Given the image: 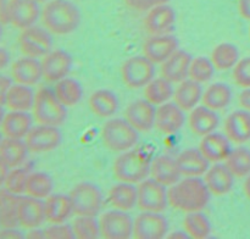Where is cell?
I'll return each instance as SVG.
<instances>
[{
  "instance_id": "1",
  "label": "cell",
  "mask_w": 250,
  "mask_h": 239,
  "mask_svg": "<svg viewBox=\"0 0 250 239\" xmlns=\"http://www.w3.org/2000/svg\"><path fill=\"white\" fill-rule=\"evenodd\" d=\"M168 204L182 212L202 211L209 204L211 193L200 177H186L167 190Z\"/></svg>"
},
{
  "instance_id": "2",
  "label": "cell",
  "mask_w": 250,
  "mask_h": 239,
  "mask_svg": "<svg viewBox=\"0 0 250 239\" xmlns=\"http://www.w3.org/2000/svg\"><path fill=\"white\" fill-rule=\"evenodd\" d=\"M42 21L50 33L67 36L81 24V12L70 0H50L42 10Z\"/></svg>"
},
{
  "instance_id": "3",
  "label": "cell",
  "mask_w": 250,
  "mask_h": 239,
  "mask_svg": "<svg viewBox=\"0 0 250 239\" xmlns=\"http://www.w3.org/2000/svg\"><path fill=\"white\" fill-rule=\"evenodd\" d=\"M102 140L115 153L131 150L138 141V131L126 119H111L103 126Z\"/></svg>"
},
{
  "instance_id": "4",
  "label": "cell",
  "mask_w": 250,
  "mask_h": 239,
  "mask_svg": "<svg viewBox=\"0 0 250 239\" xmlns=\"http://www.w3.org/2000/svg\"><path fill=\"white\" fill-rule=\"evenodd\" d=\"M33 115L41 124L59 127L67 119V109L58 99L54 90L41 88L34 98Z\"/></svg>"
},
{
  "instance_id": "5",
  "label": "cell",
  "mask_w": 250,
  "mask_h": 239,
  "mask_svg": "<svg viewBox=\"0 0 250 239\" xmlns=\"http://www.w3.org/2000/svg\"><path fill=\"white\" fill-rule=\"evenodd\" d=\"M150 161L137 150L124 151L114 162V175L120 182L136 184L150 175Z\"/></svg>"
},
{
  "instance_id": "6",
  "label": "cell",
  "mask_w": 250,
  "mask_h": 239,
  "mask_svg": "<svg viewBox=\"0 0 250 239\" xmlns=\"http://www.w3.org/2000/svg\"><path fill=\"white\" fill-rule=\"evenodd\" d=\"M68 195L77 216H97L103 207V193L94 183H78Z\"/></svg>"
},
{
  "instance_id": "7",
  "label": "cell",
  "mask_w": 250,
  "mask_h": 239,
  "mask_svg": "<svg viewBox=\"0 0 250 239\" xmlns=\"http://www.w3.org/2000/svg\"><path fill=\"white\" fill-rule=\"evenodd\" d=\"M121 77L128 88H144L155 77V63L146 55L132 56L122 63Z\"/></svg>"
},
{
  "instance_id": "8",
  "label": "cell",
  "mask_w": 250,
  "mask_h": 239,
  "mask_svg": "<svg viewBox=\"0 0 250 239\" xmlns=\"http://www.w3.org/2000/svg\"><path fill=\"white\" fill-rule=\"evenodd\" d=\"M138 201L137 205L142 211L163 212L168 205L166 185L161 184L154 178H146L137 187Z\"/></svg>"
},
{
  "instance_id": "9",
  "label": "cell",
  "mask_w": 250,
  "mask_h": 239,
  "mask_svg": "<svg viewBox=\"0 0 250 239\" xmlns=\"http://www.w3.org/2000/svg\"><path fill=\"white\" fill-rule=\"evenodd\" d=\"M19 45L22 53L31 58H42L50 53L53 48V38L48 29L31 26L22 29L19 36Z\"/></svg>"
},
{
  "instance_id": "10",
  "label": "cell",
  "mask_w": 250,
  "mask_h": 239,
  "mask_svg": "<svg viewBox=\"0 0 250 239\" xmlns=\"http://www.w3.org/2000/svg\"><path fill=\"white\" fill-rule=\"evenodd\" d=\"M100 233L106 239H128L133 236V219L122 210H110L99 219Z\"/></svg>"
},
{
  "instance_id": "11",
  "label": "cell",
  "mask_w": 250,
  "mask_h": 239,
  "mask_svg": "<svg viewBox=\"0 0 250 239\" xmlns=\"http://www.w3.org/2000/svg\"><path fill=\"white\" fill-rule=\"evenodd\" d=\"M167 232L168 222L161 212L143 211L133 219V237L137 239H161Z\"/></svg>"
},
{
  "instance_id": "12",
  "label": "cell",
  "mask_w": 250,
  "mask_h": 239,
  "mask_svg": "<svg viewBox=\"0 0 250 239\" xmlns=\"http://www.w3.org/2000/svg\"><path fill=\"white\" fill-rule=\"evenodd\" d=\"M61 140L62 136L59 131V127L41 123L37 127H32L24 138L28 150L34 154H44L55 150L60 145Z\"/></svg>"
},
{
  "instance_id": "13",
  "label": "cell",
  "mask_w": 250,
  "mask_h": 239,
  "mask_svg": "<svg viewBox=\"0 0 250 239\" xmlns=\"http://www.w3.org/2000/svg\"><path fill=\"white\" fill-rule=\"evenodd\" d=\"M144 27L150 36L172 33L176 27V11L168 4L158 5L148 11Z\"/></svg>"
},
{
  "instance_id": "14",
  "label": "cell",
  "mask_w": 250,
  "mask_h": 239,
  "mask_svg": "<svg viewBox=\"0 0 250 239\" xmlns=\"http://www.w3.org/2000/svg\"><path fill=\"white\" fill-rule=\"evenodd\" d=\"M155 105L144 98L132 101L127 106L125 119L138 132H149L155 127Z\"/></svg>"
},
{
  "instance_id": "15",
  "label": "cell",
  "mask_w": 250,
  "mask_h": 239,
  "mask_svg": "<svg viewBox=\"0 0 250 239\" xmlns=\"http://www.w3.org/2000/svg\"><path fill=\"white\" fill-rule=\"evenodd\" d=\"M42 70L43 77L49 82H59L62 78L67 77L68 72L72 68V56L65 50H51L43 56Z\"/></svg>"
},
{
  "instance_id": "16",
  "label": "cell",
  "mask_w": 250,
  "mask_h": 239,
  "mask_svg": "<svg viewBox=\"0 0 250 239\" xmlns=\"http://www.w3.org/2000/svg\"><path fill=\"white\" fill-rule=\"evenodd\" d=\"M177 49V38L171 33L150 36L143 44V54L154 63H163Z\"/></svg>"
},
{
  "instance_id": "17",
  "label": "cell",
  "mask_w": 250,
  "mask_h": 239,
  "mask_svg": "<svg viewBox=\"0 0 250 239\" xmlns=\"http://www.w3.org/2000/svg\"><path fill=\"white\" fill-rule=\"evenodd\" d=\"M186 122L185 111L173 102H164L156 109L155 127L164 134H175Z\"/></svg>"
},
{
  "instance_id": "18",
  "label": "cell",
  "mask_w": 250,
  "mask_h": 239,
  "mask_svg": "<svg viewBox=\"0 0 250 239\" xmlns=\"http://www.w3.org/2000/svg\"><path fill=\"white\" fill-rule=\"evenodd\" d=\"M45 219V207L43 200L31 195L21 197L19 202L20 226L27 229H34L38 228Z\"/></svg>"
},
{
  "instance_id": "19",
  "label": "cell",
  "mask_w": 250,
  "mask_h": 239,
  "mask_svg": "<svg viewBox=\"0 0 250 239\" xmlns=\"http://www.w3.org/2000/svg\"><path fill=\"white\" fill-rule=\"evenodd\" d=\"M204 182L211 194L221 197L229 194L233 189L234 176L226 163L216 162L208 168L204 175Z\"/></svg>"
},
{
  "instance_id": "20",
  "label": "cell",
  "mask_w": 250,
  "mask_h": 239,
  "mask_svg": "<svg viewBox=\"0 0 250 239\" xmlns=\"http://www.w3.org/2000/svg\"><path fill=\"white\" fill-rule=\"evenodd\" d=\"M199 150L209 160V162H221L227 159L231 153V140L226 134L211 132L202 138Z\"/></svg>"
},
{
  "instance_id": "21",
  "label": "cell",
  "mask_w": 250,
  "mask_h": 239,
  "mask_svg": "<svg viewBox=\"0 0 250 239\" xmlns=\"http://www.w3.org/2000/svg\"><path fill=\"white\" fill-rule=\"evenodd\" d=\"M225 134L236 144H244L250 140V111L246 109L236 110L225 120Z\"/></svg>"
},
{
  "instance_id": "22",
  "label": "cell",
  "mask_w": 250,
  "mask_h": 239,
  "mask_svg": "<svg viewBox=\"0 0 250 239\" xmlns=\"http://www.w3.org/2000/svg\"><path fill=\"white\" fill-rule=\"evenodd\" d=\"M192 56L185 50L177 49L167 60L161 63V75L171 83H181L187 80Z\"/></svg>"
},
{
  "instance_id": "23",
  "label": "cell",
  "mask_w": 250,
  "mask_h": 239,
  "mask_svg": "<svg viewBox=\"0 0 250 239\" xmlns=\"http://www.w3.org/2000/svg\"><path fill=\"white\" fill-rule=\"evenodd\" d=\"M11 77L15 82L20 83V84H37L43 77L42 62L31 56L19 59L11 66Z\"/></svg>"
},
{
  "instance_id": "24",
  "label": "cell",
  "mask_w": 250,
  "mask_h": 239,
  "mask_svg": "<svg viewBox=\"0 0 250 239\" xmlns=\"http://www.w3.org/2000/svg\"><path fill=\"white\" fill-rule=\"evenodd\" d=\"M188 124L193 133L204 137L216 131L220 124V119L215 110L203 105V106H195L194 109L190 110Z\"/></svg>"
},
{
  "instance_id": "25",
  "label": "cell",
  "mask_w": 250,
  "mask_h": 239,
  "mask_svg": "<svg viewBox=\"0 0 250 239\" xmlns=\"http://www.w3.org/2000/svg\"><path fill=\"white\" fill-rule=\"evenodd\" d=\"M181 175L185 177H200L209 168V160L199 150V148H189L183 150L176 159Z\"/></svg>"
},
{
  "instance_id": "26",
  "label": "cell",
  "mask_w": 250,
  "mask_h": 239,
  "mask_svg": "<svg viewBox=\"0 0 250 239\" xmlns=\"http://www.w3.org/2000/svg\"><path fill=\"white\" fill-rule=\"evenodd\" d=\"M150 175L154 179L166 187L176 184L181 179V171L176 159L167 155H160L154 159L150 165Z\"/></svg>"
},
{
  "instance_id": "27",
  "label": "cell",
  "mask_w": 250,
  "mask_h": 239,
  "mask_svg": "<svg viewBox=\"0 0 250 239\" xmlns=\"http://www.w3.org/2000/svg\"><path fill=\"white\" fill-rule=\"evenodd\" d=\"M33 120L27 111H11L5 114L1 132L6 138L23 139L31 131Z\"/></svg>"
},
{
  "instance_id": "28",
  "label": "cell",
  "mask_w": 250,
  "mask_h": 239,
  "mask_svg": "<svg viewBox=\"0 0 250 239\" xmlns=\"http://www.w3.org/2000/svg\"><path fill=\"white\" fill-rule=\"evenodd\" d=\"M45 219L50 223H63L73 214L70 195L50 194L44 201Z\"/></svg>"
},
{
  "instance_id": "29",
  "label": "cell",
  "mask_w": 250,
  "mask_h": 239,
  "mask_svg": "<svg viewBox=\"0 0 250 239\" xmlns=\"http://www.w3.org/2000/svg\"><path fill=\"white\" fill-rule=\"evenodd\" d=\"M203 98L202 84L193 80H185L178 83L173 93V101L177 104L183 111H190L198 106Z\"/></svg>"
},
{
  "instance_id": "30",
  "label": "cell",
  "mask_w": 250,
  "mask_h": 239,
  "mask_svg": "<svg viewBox=\"0 0 250 239\" xmlns=\"http://www.w3.org/2000/svg\"><path fill=\"white\" fill-rule=\"evenodd\" d=\"M21 195L9 192L6 188L0 189V224L2 228H17L19 222V202Z\"/></svg>"
},
{
  "instance_id": "31",
  "label": "cell",
  "mask_w": 250,
  "mask_h": 239,
  "mask_svg": "<svg viewBox=\"0 0 250 239\" xmlns=\"http://www.w3.org/2000/svg\"><path fill=\"white\" fill-rule=\"evenodd\" d=\"M119 98L109 89H98L89 97L90 110L102 119L114 116L119 110Z\"/></svg>"
},
{
  "instance_id": "32",
  "label": "cell",
  "mask_w": 250,
  "mask_h": 239,
  "mask_svg": "<svg viewBox=\"0 0 250 239\" xmlns=\"http://www.w3.org/2000/svg\"><path fill=\"white\" fill-rule=\"evenodd\" d=\"M107 199L114 209L129 211L138 201V190L132 183L120 182L110 189Z\"/></svg>"
},
{
  "instance_id": "33",
  "label": "cell",
  "mask_w": 250,
  "mask_h": 239,
  "mask_svg": "<svg viewBox=\"0 0 250 239\" xmlns=\"http://www.w3.org/2000/svg\"><path fill=\"white\" fill-rule=\"evenodd\" d=\"M34 98L36 94L29 88V85L24 84H12L5 98V105L11 111H27L33 109Z\"/></svg>"
},
{
  "instance_id": "34",
  "label": "cell",
  "mask_w": 250,
  "mask_h": 239,
  "mask_svg": "<svg viewBox=\"0 0 250 239\" xmlns=\"http://www.w3.org/2000/svg\"><path fill=\"white\" fill-rule=\"evenodd\" d=\"M39 16H42V12L38 2L34 0H20L12 12L10 23L16 28L24 29L34 26L36 22L38 21Z\"/></svg>"
},
{
  "instance_id": "35",
  "label": "cell",
  "mask_w": 250,
  "mask_h": 239,
  "mask_svg": "<svg viewBox=\"0 0 250 239\" xmlns=\"http://www.w3.org/2000/svg\"><path fill=\"white\" fill-rule=\"evenodd\" d=\"M28 146L22 139L6 138L0 144V158L9 165L10 168L19 167L26 160L28 154Z\"/></svg>"
},
{
  "instance_id": "36",
  "label": "cell",
  "mask_w": 250,
  "mask_h": 239,
  "mask_svg": "<svg viewBox=\"0 0 250 239\" xmlns=\"http://www.w3.org/2000/svg\"><path fill=\"white\" fill-rule=\"evenodd\" d=\"M202 101L203 105L215 110V111L226 109L232 101L231 88L222 82L212 83L203 93Z\"/></svg>"
},
{
  "instance_id": "37",
  "label": "cell",
  "mask_w": 250,
  "mask_h": 239,
  "mask_svg": "<svg viewBox=\"0 0 250 239\" xmlns=\"http://www.w3.org/2000/svg\"><path fill=\"white\" fill-rule=\"evenodd\" d=\"M172 83L165 77L154 78L144 87V98L153 105L167 102L173 97Z\"/></svg>"
},
{
  "instance_id": "38",
  "label": "cell",
  "mask_w": 250,
  "mask_h": 239,
  "mask_svg": "<svg viewBox=\"0 0 250 239\" xmlns=\"http://www.w3.org/2000/svg\"><path fill=\"white\" fill-rule=\"evenodd\" d=\"M54 92H55L58 99L66 107L77 105L83 97V89L80 82L68 77H65L56 82Z\"/></svg>"
},
{
  "instance_id": "39",
  "label": "cell",
  "mask_w": 250,
  "mask_h": 239,
  "mask_svg": "<svg viewBox=\"0 0 250 239\" xmlns=\"http://www.w3.org/2000/svg\"><path fill=\"white\" fill-rule=\"evenodd\" d=\"M211 61L217 70L226 71L233 68L239 61L238 48L227 41L217 44L211 53Z\"/></svg>"
},
{
  "instance_id": "40",
  "label": "cell",
  "mask_w": 250,
  "mask_h": 239,
  "mask_svg": "<svg viewBox=\"0 0 250 239\" xmlns=\"http://www.w3.org/2000/svg\"><path fill=\"white\" fill-rule=\"evenodd\" d=\"M183 228L189 238L205 239L211 234V223L203 212H188L183 221Z\"/></svg>"
},
{
  "instance_id": "41",
  "label": "cell",
  "mask_w": 250,
  "mask_h": 239,
  "mask_svg": "<svg viewBox=\"0 0 250 239\" xmlns=\"http://www.w3.org/2000/svg\"><path fill=\"white\" fill-rule=\"evenodd\" d=\"M54 189L53 178L45 172H32L28 175L26 184L27 195L38 199H46Z\"/></svg>"
},
{
  "instance_id": "42",
  "label": "cell",
  "mask_w": 250,
  "mask_h": 239,
  "mask_svg": "<svg viewBox=\"0 0 250 239\" xmlns=\"http://www.w3.org/2000/svg\"><path fill=\"white\" fill-rule=\"evenodd\" d=\"M225 163L234 177H247L250 175V150L244 146L232 149Z\"/></svg>"
},
{
  "instance_id": "43",
  "label": "cell",
  "mask_w": 250,
  "mask_h": 239,
  "mask_svg": "<svg viewBox=\"0 0 250 239\" xmlns=\"http://www.w3.org/2000/svg\"><path fill=\"white\" fill-rule=\"evenodd\" d=\"M71 227L75 238L94 239L102 236L99 221L95 219V216H78Z\"/></svg>"
},
{
  "instance_id": "44",
  "label": "cell",
  "mask_w": 250,
  "mask_h": 239,
  "mask_svg": "<svg viewBox=\"0 0 250 239\" xmlns=\"http://www.w3.org/2000/svg\"><path fill=\"white\" fill-rule=\"evenodd\" d=\"M214 73L215 66L211 59L204 58V56H198V58L192 59V62L189 66V75H188L190 80L202 84V83L211 80V78L214 77Z\"/></svg>"
},
{
  "instance_id": "45",
  "label": "cell",
  "mask_w": 250,
  "mask_h": 239,
  "mask_svg": "<svg viewBox=\"0 0 250 239\" xmlns=\"http://www.w3.org/2000/svg\"><path fill=\"white\" fill-rule=\"evenodd\" d=\"M28 175V171L24 170V168L20 167V166L19 167H14L7 173V177L4 183V188H6L9 192L17 195L26 193V184Z\"/></svg>"
},
{
  "instance_id": "46",
  "label": "cell",
  "mask_w": 250,
  "mask_h": 239,
  "mask_svg": "<svg viewBox=\"0 0 250 239\" xmlns=\"http://www.w3.org/2000/svg\"><path fill=\"white\" fill-rule=\"evenodd\" d=\"M233 80L238 87L250 88V56L239 60L233 67Z\"/></svg>"
},
{
  "instance_id": "47",
  "label": "cell",
  "mask_w": 250,
  "mask_h": 239,
  "mask_svg": "<svg viewBox=\"0 0 250 239\" xmlns=\"http://www.w3.org/2000/svg\"><path fill=\"white\" fill-rule=\"evenodd\" d=\"M44 238L49 239H72L75 238L72 227L63 223H53V226L44 229Z\"/></svg>"
},
{
  "instance_id": "48",
  "label": "cell",
  "mask_w": 250,
  "mask_h": 239,
  "mask_svg": "<svg viewBox=\"0 0 250 239\" xmlns=\"http://www.w3.org/2000/svg\"><path fill=\"white\" fill-rule=\"evenodd\" d=\"M125 4L137 11H149L161 4H167L170 0H124Z\"/></svg>"
},
{
  "instance_id": "49",
  "label": "cell",
  "mask_w": 250,
  "mask_h": 239,
  "mask_svg": "<svg viewBox=\"0 0 250 239\" xmlns=\"http://www.w3.org/2000/svg\"><path fill=\"white\" fill-rule=\"evenodd\" d=\"M20 0H0V22L9 24L11 22L12 12L17 6Z\"/></svg>"
},
{
  "instance_id": "50",
  "label": "cell",
  "mask_w": 250,
  "mask_h": 239,
  "mask_svg": "<svg viewBox=\"0 0 250 239\" xmlns=\"http://www.w3.org/2000/svg\"><path fill=\"white\" fill-rule=\"evenodd\" d=\"M11 85V80L0 73V104H5V98H6L7 92H9Z\"/></svg>"
},
{
  "instance_id": "51",
  "label": "cell",
  "mask_w": 250,
  "mask_h": 239,
  "mask_svg": "<svg viewBox=\"0 0 250 239\" xmlns=\"http://www.w3.org/2000/svg\"><path fill=\"white\" fill-rule=\"evenodd\" d=\"M238 11L243 19L250 21V0H238Z\"/></svg>"
},
{
  "instance_id": "52",
  "label": "cell",
  "mask_w": 250,
  "mask_h": 239,
  "mask_svg": "<svg viewBox=\"0 0 250 239\" xmlns=\"http://www.w3.org/2000/svg\"><path fill=\"white\" fill-rule=\"evenodd\" d=\"M0 238H23V233L16 228H2L0 231Z\"/></svg>"
},
{
  "instance_id": "53",
  "label": "cell",
  "mask_w": 250,
  "mask_h": 239,
  "mask_svg": "<svg viewBox=\"0 0 250 239\" xmlns=\"http://www.w3.org/2000/svg\"><path fill=\"white\" fill-rule=\"evenodd\" d=\"M239 104L243 109L250 111V88H246L243 92L239 94Z\"/></svg>"
},
{
  "instance_id": "54",
  "label": "cell",
  "mask_w": 250,
  "mask_h": 239,
  "mask_svg": "<svg viewBox=\"0 0 250 239\" xmlns=\"http://www.w3.org/2000/svg\"><path fill=\"white\" fill-rule=\"evenodd\" d=\"M9 171H10L9 165H7V163L5 162L1 158H0V187H1V185H4L5 179H6Z\"/></svg>"
},
{
  "instance_id": "55",
  "label": "cell",
  "mask_w": 250,
  "mask_h": 239,
  "mask_svg": "<svg viewBox=\"0 0 250 239\" xmlns=\"http://www.w3.org/2000/svg\"><path fill=\"white\" fill-rule=\"evenodd\" d=\"M10 62V55L5 49L0 48V70L6 67Z\"/></svg>"
},
{
  "instance_id": "56",
  "label": "cell",
  "mask_w": 250,
  "mask_h": 239,
  "mask_svg": "<svg viewBox=\"0 0 250 239\" xmlns=\"http://www.w3.org/2000/svg\"><path fill=\"white\" fill-rule=\"evenodd\" d=\"M168 238H171V239H177V238H180V239H186V238H189V236H188L187 234V232L185 231V229H183L182 232L181 231H178V232H175V233H171L170 236H168Z\"/></svg>"
},
{
  "instance_id": "57",
  "label": "cell",
  "mask_w": 250,
  "mask_h": 239,
  "mask_svg": "<svg viewBox=\"0 0 250 239\" xmlns=\"http://www.w3.org/2000/svg\"><path fill=\"white\" fill-rule=\"evenodd\" d=\"M243 190H244V194H246V197L250 200V175L246 177V180H244V183H243Z\"/></svg>"
},
{
  "instance_id": "58",
  "label": "cell",
  "mask_w": 250,
  "mask_h": 239,
  "mask_svg": "<svg viewBox=\"0 0 250 239\" xmlns=\"http://www.w3.org/2000/svg\"><path fill=\"white\" fill-rule=\"evenodd\" d=\"M28 238H44V231H38L37 228L31 229V233H28Z\"/></svg>"
},
{
  "instance_id": "59",
  "label": "cell",
  "mask_w": 250,
  "mask_h": 239,
  "mask_svg": "<svg viewBox=\"0 0 250 239\" xmlns=\"http://www.w3.org/2000/svg\"><path fill=\"white\" fill-rule=\"evenodd\" d=\"M4 116H5L4 107H2V104H0V127H1V123H2V120H4Z\"/></svg>"
},
{
  "instance_id": "60",
  "label": "cell",
  "mask_w": 250,
  "mask_h": 239,
  "mask_svg": "<svg viewBox=\"0 0 250 239\" xmlns=\"http://www.w3.org/2000/svg\"><path fill=\"white\" fill-rule=\"evenodd\" d=\"M1 34H2V23L0 22V39H1Z\"/></svg>"
},
{
  "instance_id": "61",
  "label": "cell",
  "mask_w": 250,
  "mask_h": 239,
  "mask_svg": "<svg viewBox=\"0 0 250 239\" xmlns=\"http://www.w3.org/2000/svg\"><path fill=\"white\" fill-rule=\"evenodd\" d=\"M34 1H37V2H38V4H39V2H45L46 0H34Z\"/></svg>"
},
{
  "instance_id": "62",
  "label": "cell",
  "mask_w": 250,
  "mask_h": 239,
  "mask_svg": "<svg viewBox=\"0 0 250 239\" xmlns=\"http://www.w3.org/2000/svg\"><path fill=\"white\" fill-rule=\"evenodd\" d=\"M1 141H2V137H1V134H0V144H1Z\"/></svg>"
},
{
  "instance_id": "63",
  "label": "cell",
  "mask_w": 250,
  "mask_h": 239,
  "mask_svg": "<svg viewBox=\"0 0 250 239\" xmlns=\"http://www.w3.org/2000/svg\"><path fill=\"white\" fill-rule=\"evenodd\" d=\"M249 37H250V29H249Z\"/></svg>"
},
{
  "instance_id": "64",
  "label": "cell",
  "mask_w": 250,
  "mask_h": 239,
  "mask_svg": "<svg viewBox=\"0 0 250 239\" xmlns=\"http://www.w3.org/2000/svg\"><path fill=\"white\" fill-rule=\"evenodd\" d=\"M0 226H1V224H0Z\"/></svg>"
}]
</instances>
